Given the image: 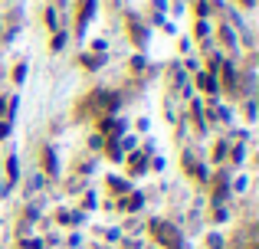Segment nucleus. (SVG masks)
<instances>
[]
</instances>
